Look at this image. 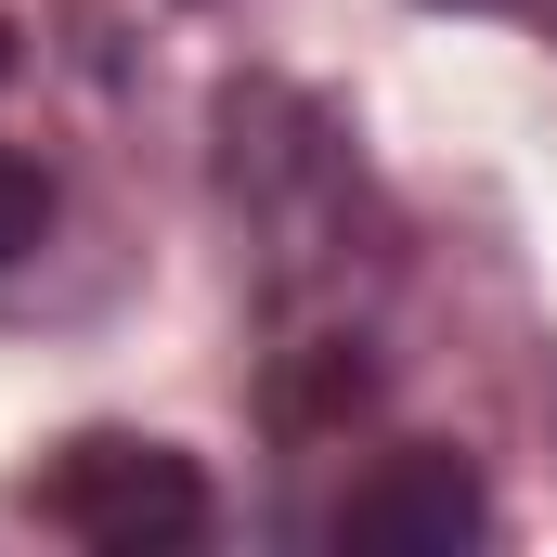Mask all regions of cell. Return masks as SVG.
I'll use <instances>...</instances> for the list:
<instances>
[{
    "mask_svg": "<svg viewBox=\"0 0 557 557\" xmlns=\"http://www.w3.org/2000/svg\"><path fill=\"white\" fill-rule=\"evenodd\" d=\"M493 506H480V467L467 454H389L350 506H337V545H467Z\"/></svg>",
    "mask_w": 557,
    "mask_h": 557,
    "instance_id": "cell-2",
    "label": "cell"
},
{
    "mask_svg": "<svg viewBox=\"0 0 557 557\" xmlns=\"http://www.w3.org/2000/svg\"><path fill=\"white\" fill-rule=\"evenodd\" d=\"M454 13H557V0H454Z\"/></svg>",
    "mask_w": 557,
    "mask_h": 557,
    "instance_id": "cell-4",
    "label": "cell"
},
{
    "mask_svg": "<svg viewBox=\"0 0 557 557\" xmlns=\"http://www.w3.org/2000/svg\"><path fill=\"white\" fill-rule=\"evenodd\" d=\"M0 78H13V26H0Z\"/></svg>",
    "mask_w": 557,
    "mask_h": 557,
    "instance_id": "cell-5",
    "label": "cell"
},
{
    "mask_svg": "<svg viewBox=\"0 0 557 557\" xmlns=\"http://www.w3.org/2000/svg\"><path fill=\"white\" fill-rule=\"evenodd\" d=\"M39 519L52 532H78V545H195L208 532V480H195V454H169V441H65V467L39 480Z\"/></svg>",
    "mask_w": 557,
    "mask_h": 557,
    "instance_id": "cell-1",
    "label": "cell"
},
{
    "mask_svg": "<svg viewBox=\"0 0 557 557\" xmlns=\"http://www.w3.org/2000/svg\"><path fill=\"white\" fill-rule=\"evenodd\" d=\"M39 221H52V182H39L26 156H0V260H26V247H39Z\"/></svg>",
    "mask_w": 557,
    "mask_h": 557,
    "instance_id": "cell-3",
    "label": "cell"
}]
</instances>
